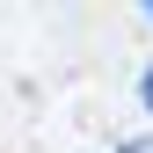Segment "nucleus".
I'll list each match as a JSON object with an SVG mask.
<instances>
[{
    "instance_id": "obj_1",
    "label": "nucleus",
    "mask_w": 153,
    "mask_h": 153,
    "mask_svg": "<svg viewBox=\"0 0 153 153\" xmlns=\"http://www.w3.org/2000/svg\"><path fill=\"white\" fill-rule=\"evenodd\" d=\"M139 102H146V109H153V66H146V80H139Z\"/></svg>"
},
{
    "instance_id": "obj_2",
    "label": "nucleus",
    "mask_w": 153,
    "mask_h": 153,
    "mask_svg": "<svg viewBox=\"0 0 153 153\" xmlns=\"http://www.w3.org/2000/svg\"><path fill=\"white\" fill-rule=\"evenodd\" d=\"M117 153H153V139H124V146H117Z\"/></svg>"
},
{
    "instance_id": "obj_3",
    "label": "nucleus",
    "mask_w": 153,
    "mask_h": 153,
    "mask_svg": "<svg viewBox=\"0 0 153 153\" xmlns=\"http://www.w3.org/2000/svg\"><path fill=\"white\" fill-rule=\"evenodd\" d=\"M146 15H153V7H146Z\"/></svg>"
}]
</instances>
